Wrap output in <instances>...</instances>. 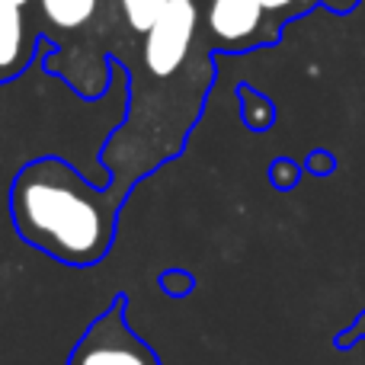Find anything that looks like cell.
Segmentation results:
<instances>
[{
  "label": "cell",
  "instance_id": "obj_1",
  "mask_svg": "<svg viewBox=\"0 0 365 365\" xmlns=\"http://www.w3.org/2000/svg\"><path fill=\"white\" fill-rule=\"evenodd\" d=\"M13 225L32 247L90 266L113 244V202L61 160H36L13 182Z\"/></svg>",
  "mask_w": 365,
  "mask_h": 365
},
{
  "label": "cell",
  "instance_id": "obj_2",
  "mask_svg": "<svg viewBox=\"0 0 365 365\" xmlns=\"http://www.w3.org/2000/svg\"><path fill=\"white\" fill-rule=\"evenodd\" d=\"M68 365H160L158 356L125 324V302H115L81 336Z\"/></svg>",
  "mask_w": 365,
  "mask_h": 365
},
{
  "label": "cell",
  "instance_id": "obj_3",
  "mask_svg": "<svg viewBox=\"0 0 365 365\" xmlns=\"http://www.w3.org/2000/svg\"><path fill=\"white\" fill-rule=\"evenodd\" d=\"M199 10L195 0H170L145 32V68L154 77H173L192 48Z\"/></svg>",
  "mask_w": 365,
  "mask_h": 365
},
{
  "label": "cell",
  "instance_id": "obj_4",
  "mask_svg": "<svg viewBox=\"0 0 365 365\" xmlns=\"http://www.w3.org/2000/svg\"><path fill=\"white\" fill-rule=\"evenodd\" d=\"M263 0H208V29L221 42H247L263 26Z\"/></svg>",
  "mask_w": 365,
  "mask_h": 365
},
{
  "label": "cell",
  "instance_id": "obj_5",
  "mask_svg": "<svg viewBox=\"0 0 365 365\" xmlns=\"http://www.w3.org/2000/svg\"><path fill=\"white\" fill-rule=\"evenodd\" d=\"M29 58V36H26L23 6L0 0V77H10Z\"/></svg>",
  "mask_w": 365,
  "mask_h": 365
},
{
  "label": "cell",
  "instance_id": "obj_6",
  "mask_svg": "<svg viewBox=\"0 0 365 365\" xmlns=\"http://www.w3.org/2000/svg\"><path fill=\"white\" fill-rule=\"evenodd\" d=\"M100 0H38L42 16L55 23L58 29H81L93 19Z\"/></svg>",
  "mask_w": 365,
  "mask_h": 365
},
{
  "label": "cell",
  "instance_id": "obj_7",
  "mask_svg": "<svg viewBox=\"0 0 365 365\" xmlns=\"http://www.w3.org/2000/svg\"><path fill=\"white\" fill-rule=\"evenodd\" d=\"M119 4H122V13H125L128 26L145 36V32L154 26V19L160 16V10H164L170 0H119Z\"/></svg>",
  "mask_w": 365,
  "mask_h": 365
},
{
  "label": "cell",
  "instance_id": "obj_8",
  "mask_svg": "<svg viewBox=\"0 0 365 365\" xmlns=\"http://www.w3.org/2000/svg\"><path fill=\"white\" fill-rule=\"evenodd\" d=\"M298 0H263L266 10H289V6H295Z\"/></svg>",
  "mask_w": 365,
  "mask_h": 365
},
{
  "label": "cell",
  "instance_id": "obj_9",
  "mask_svg": "<svg viewBox=\"0 0 365 365\" xmlns=\"http://www.w3.org/2000/svg\"><path fill=\"white\" fill-rule=\"evenodd\" d=\"M10 4H16V6H26V4H29V0H10Z\"/></svg>",
  "mask_w": 365,
  "mask_h": 365
}]
</instances>
